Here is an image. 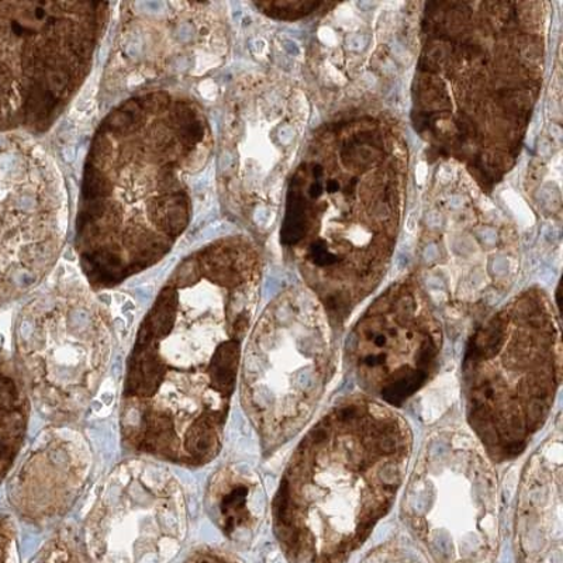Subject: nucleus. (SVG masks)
I'll list each match as a JSON object with an SVG mask.
<instances>
[{
  "instance_id": "6",
  "label": "nucleus",
  "mask_w": 563,
  "mask_h": 563,
  "mask_svg": "<svg viewBox=\"0 0 563 563\" xmlns=\"http://www.w3.org/2000/svg\"><path fill=\"white\" fill-rule=\"evenodd\" d=\"M14 368L30 401L53 424L87 413L108 374L113 327L80 291L43 296L20 313L13 331Z\"/></svg>"
},
{
  "instance_id": "16",
  "label": "nucleus",
  "mask_w": 563,
  "mask_h": 563,
  "mask_svg": "<svg viewBox=\"0 0 563 563\" xmlns=\"http://www.w3.org/2000/svg\"><path fill=\"white\" fill-rule=\"evenodd\" d=\"M185 563H243L230 552L214 547L196 548Z\"/></svg>"
},
{
  "instance_id": "7",
  "label": "nucleus",
  "mask_w": 563,
  "mask_h": 563,
  "mask_svg": "<svg viewBox=\"0 0 563 563\" xmlns=\"http://www.w3.org/2000/svg\"><path fill=\"white\" fill-rule=\"evenodd\" d=\"M189 530L183 484L164 462L130 457L100 485L85 516L89 563H173Z\"/></svg>"
},
{
  "instance_id": "11",
  "label": "nucleus",
  "mask_w": 563,
  "mask_h": 563,
  "mask_svg": "<svg viewBox=\"0 0 563 563\" xmlns=\"http://www.w3.org/2000/svg\"><path fill=\"white\" fill-rule=\"evenodd\" d=\"M205 507L210 520L229 541L249 547L258 536L266 516L263 482L250 466H221L206 487Z\"/></svg>"
},
{
  "instance_id": "12",
  "label": "nucleus",
  "mask_w": 563,
  "mask_h": 563,
  "mask_svg": "<svg viewBox=\"0 0 563 563\" xmlns=\"http://www.w3.org/2000/svg\"><path fill=\"white\" fill-rule=\"evenodd\" d=\"M32 401L14 365L0 361V484L16 465L26 441Z\"/></svg>"
},
{
  "instance_id": "1",
  "label": "nucleus",
  "mask_w": 563,
  "mask_h": 563,
  "mask_svg": "<svg viewBox=\"0 0 563 563\" xmlns=\"http://www.w3.org/2000/svg\"><path fill=\"white\" fill-rule=\"evenodd\" d=\"M256 300L244 260L185 263L135 334L125 364L119 427L125 450L202 467L223 446Z\"/></svg>"
},
{
  "instance_id": "3",
  "label": "nucleus",
  "mask_w": 563,
  "mask_h": 563,
  "mask_svg": "<svg viewBox=\"0 0 563 563\" xmlns=\"http://www.w3.org/2000/svg\"><path fill=\"white\" fill-rule=\"evenodd\" d=\"M560 330L540 295H526L475 331L462 360L470 431L495 464L525 454L550 419L562 380Z\"/></svg>"
},
{
  "instance_id": "8",
  "label": "nucleus",
  "mask_w": 563,
  "mask_h": 563,
  "mask_svg": "<svg viewBox=\"0 0 563 563\" xmlns=\"http://www.w3.org/2000/svg\"><path fill=\"white\" fill-rule=\"evenodd\" d=\"M345 364L365 396L400 407L440 368L442 331L416 290H390L358 321L345 345Z\"/></svg>"
},
{
  "instance_id": "10",
  "label": "nucleus",
  "mask_w": 563,
  "mask_h": 563,
  "mask_svg": "<svg viewBox=\"0 0 563 563\" xmlns=\"http://www.w3.org/2000/svg\"><path fill=\"white\" fill-rule=\"evenodd\" d=\"M520 563H562V434L558 427L522 471L515 520Z\"/></svg>"
},
{
  "instance_id": "4",
  "label": "nucleus",
  "mask_w": 563,
  "mask_h": 563,
  "mask_svg": "<svg viewBox=\"0 0 563 563\" xmlns=\"http://www.w3.org/2000/svg\"><path fill=\"white\" fill-rule=\"evenodd\" d=\"M495 462L470 430L427 434L400 503L401 521L432 563H496L501 547Z\"/></svg>"
},
{
  "instance_id": "13",
  "label": "nucleus",
  "mask_w": 563,
  "mask_h": 563,
  "mask_svg": "<svg viewBox=\"0 0 563 563\" xmlns=\"http://www.w3.org/2000/svg\"><path fill=\"white\" fill-rule=\"evenodd\" d=\"M30 563H89L82 547L67 531L49 538Z\"/></svg>"
},
{
  "instance_id": "9",
  "label": "nucleus",
  "mask_w": 563,
  "mask_h": 563,
  "mask_svg": "<svg viewBox=\"0 0 563 563\" xmlns=\"http://www.w3.org/2000/svg\"><path fill=\"white\" fill-rule=\"evenodd\" d=\"M92 466V450L82 431L73 424L49 426L10 472L9 505L29 525H53L82 496Z\"/></svg>"
},
{
  "instance_id": "5",
  "label": "nucleus",
  "mask_w": 563,
  "mask_h": 563,
  "mask_svg": "<svg viewBox=\"0 0 563 563\" xmlns=\"http://www.w3.org/2000/svg\"><path fill=\"white\" fill-rule=\"evenodd\" d=\"M329 327L309 300L284 296L256 324L243 350L240 399L264 456L313 419L335 374Z\"/></svg>"
},
{
  "instance_id": "15",
  "label": "nucleus",
  "mask_w": 563,
  "mask_h": 563,
  "mask_svg": "<svg viewBox=\"0 0 563 563\" xmlns=\"http://www.w3.org/2000/svg\"><path fill=\"white\" fill-rule=\"evenodd\" d=\"M0 563H19L16 522L7 512H0Z\"/></svg>"
},
{
  "instance_id": "2",
  "label": "nucleus",
  "mask_w": 563,
  "mask_h": 563,
  "mask_svg": "<svg viewBox=\"0 0 563 563\" xmlns=\"http://www.w3.org/2000/svg\"><path fill=\"white\" fill-rule=\"evenodd\" d=\"M413 431L394 407L351 396L301 439L273 501L276 541L290 563H346L405 484Z\"/></svg>"
},
{
  "instance_id": "14",
  "label": "nucleus",
  "mask_w": 563,
  "mask_h": 563,
  "mask_svg": "<svg viewBox=\"0 0 563 563\" xmlns=\"http://www.w3.org/2000/svg\"><path fill=\"white\" fill-rule=\"evenodd\" d=\"M361 563H432L430 558L413 542L390 540L369 552Z\"/></svg>"
}]
</instances>
